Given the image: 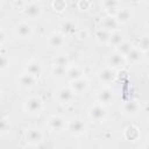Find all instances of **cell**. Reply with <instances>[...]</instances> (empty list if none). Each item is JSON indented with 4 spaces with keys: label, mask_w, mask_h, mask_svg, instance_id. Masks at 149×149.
<instances>
[{
    "label": "cell",
    "mask_w": 149,
    "mask_h": 149,
    "mask_svg": "<svg viewBox=\"0 0 149 149\" xmlns=\"http://www.w3.org/2000/svg\"><path fill=\"white\" fill-rule=\"evenodd\" d=\"M23 109L29 115H37L43 109V101L37 95H30L23 102Z\"/></svg>",
    "instance_id": "obj_1"
},
{
    "label": "cell",
    "mask_w": 149,
    "mask_h": 149,
    "mask_svg": "<svg viewBox=\"0 0 149 149\" xmlns=\"http://www.w3.org/2000/svg\"><path fill=\"white\" fill-rule=\"evenodd\" d=\"M87 114H88V118H90L91 121H93V122H102V121L106 120L108 112H107L106 106L100 105V104H94L88 108Z\"/></svg>",
    "instance_id": "obj_2"
},
{
    "label": "cell",
    "mask_w": 149,
    "mask_h": 149,
    "mask_svg": "<svg viewBox=\"0 0 149 149\" xmlns=\"http://www.w3.org/2000/svg\"><path fill=\"white\" fill-rule=\"evenodd\" d=\"M22 13L26 17L29 19H37L42 15L43 13V8L42 5L37 1H29V2H24L23 7H22Z\"/></svg>",
    "instance_id": "obj_3"
},
{
    "label": "cell",
    "mask_w": 149,
    "mask_h": 149,
    "mask_svg": "<svg viewBox=\"0 0 149 149\" xmlns=\"http://www.w3.org/2000/svg\"><path fill=\"white\" fill-rule=\"evenodd\" d=\"M66 129L72 136H81L86 133L87 127L81 119L74 118L66 122Z\"/></svg>",
    "instance_id": "obj_4"
},
{
    "label": "cell",
    "mask_w": 149,
    "mask_h": 149,
    "mask_svg": "<svg viewBox=\"0 0 149 149\" xmlns=\"http://www.w3.org/2000/svg\"><path fill=\"white\" fill-rule=\"evenodd\" d=\"M14 34L20 40H29L33 36V27L29 22L21 21L15 26Z\"/></svg>",
    "instance_id": "obj_5"
},
{
    "label": "cell",
    "mask_w": 149,
    "mask_h": 149,
    "mask_svg": "<svg viewBox=\"0 0 149 149\" xmlns=\"http://www.w3.org/2000/svg\"><path fill=\"white\" fill-rule=\"evenodd\" d=\"M120 111H121V113L123 115L129 116V118H133V116H136L140 113L141 106H140V104L136 100H128V101H125L121 105Z\"/></svg>",
    "instance_id": "obj_6"
},
{
    "label": "cell",
    "mask_w": 149,
    "mask_h": 149,
    "mask_svg": "<svg viewBox=\"0 0 149 149\" xmlns=\"http://www.w3.org/2000/svg\"><path fill=\"white\" fill-rule=\"evenodd\" d=\"M24 72L30 74L31 77L34 78H40L43 73V65L40 61H36V59H30L29 62L26 63L24 65Z\"/></svg>",
    "instance_id": "obj_7"
},
{
    "label": "cell",
    "mask_w": 149,
    "mask_h": 149,
    "mask_svg": "<svg viewBox=\"0 0 149 149\" xmlns=\"http://www.w3.org/2000/svg\"><path fill=\"white\" fill-rule=\"evenodd\" d=\"M95 98H97L98 104L106 106V105H109L111 102L114 101V99H115V93H114L113 90H111V88H108V87H102V88H100V90L97 92Z\"/></svg>",
    "instance_id": "obj_8"
},
{
    "label": "cell",
    "mask_w": 149,
    "mask_h": 149,
    "mask_svg": "<svg viewBox=\"0 0 149 149\" xmlns=\"http://www.w3.org/2000/svg\"><path fill=\"white\" fill-rule=\"evenodd\" d=\"M97 77H98V80H99L101 84H104V85H109V84H112V83L115 80V78H116V72H115V70H113V69L106 66V68L100 69V70L98 71Z\"/></svg>",
    "instance_id": "obj_9"
},
{
    "label": "cell",
    "mask_w": 149,
    "mask_h": 149,
    "mask_svg": "<svg viewBox=\"0 0 149 149\" xmlns=\"http://www.w3.org/2000/svg\"><path fill=\"white\" fill-rule=\"evenodd\" d=\"M56 100L58 101V104H62V105H69L73 101V98H74V93L71 91V88L68 86V87H61L57 92H56V95H55Z\"/></svg>",
    "instance_id": "obj_10"
},
{
    "label": "cell",
    "mask_w": 149,
    "mask_h": 149,
    "mask_svg": "<svg viewBox=\"0 0 149 149\" xmlns=\"http://www.w3.org/2000/svg\"><path fill=\"white\" fill-rule=\"evenodd\" d=\"M24 139H26L27 143L37 146L43 140V133L38 128H29L24 132Z\"/></svg>",
    "instance_id": "obj_11"
},
{
    "label": "cell",
    "mask_w": 149,
    "mask_h": 149,
    "mask_svg": "<svg viewBox=\"0 0 149 149\" xmlns=\"http://www.w3.org/2000/svg\"><path fill=\"white\" fill-rule=\"evenodd\" d=\"M48 128L52 132H61L66 128V120L61 115H51L48 119Z\"/></svg>",
    "instance_id": "obj_12"
},
{
    "label": "cell",
    "mask_w": 149,
    "mask_h": 149,
    "mask_svg": "<svg viewBox=\"0 0 149 149\" xmlns=\"http://www.w3.org/2000/svg\"><path fill=\"white\" fill-rule=\"evenodd\" d=\"M114 17H115V20H116V22H118L119 26L127 24L133 19V12L128 7H120L118 9V12L115 13Z\"/></svg>",
    "instance_id": "obj_13"
},
{
    "label": "cell",
    "mask_w": 149,
    "mask_h": 149,
    "mask_svg": "<svg viewBox=\"0 0 149 149\" xmlns=\"http://www.w3.org/2000/svg\"><path fill=\"white\" fill-rule=\"evenodd\" d=\"M64 43H65V37L58 31H54L49 34V36L47 37V44L49 45V48L59 49L64 45Z\"/></svg>",
    "instance_id": "obj_14"
},
{
    "label": "cell",
    "mask_w": 149,
    "mask_h": 149,
    "mask_svg": "<svg viewBox=\"0 0 149 149\" xmlns=\"http://www.w3.org/2000/svg\"><path fill=\"white\" fill-rule=\"evenodd\" d=\"M88 80L85 78V77H81L79 79H76L70 83V88L71 91L74 93V94H81V93H85L87 90H88Z\"/></svg>",
    "instance_id": "obj_15"
},
{
    "label": "cell",
    "mask_w": 149,
    "mask_h": 149,
    "mask_svg": "<svg viewBox=\"0 0 149 149\" xmlns=\"http://www.w3.org/2000/svg\"><path fill=\"white\" fill-rule=\"evenodd\" d=\"M17 84L21 88H24V90H30L35 86L36 84V78L31 77L30 74L23 72L21 74H19L17 77Z\"/></svg>",
    "instance_id": "obj_16"
},
{
    "label": "cell",
    "mask_w": 149,
    "mask_h": 149,
    "mask_svg": "<svg viewBox=\"0 0 149 149\" xmlns=\"http://www.w3.org/2000/svg\"><path fill=\"white\" fill-rule=\"evenodd\" d=\"M126 63V58L123 56H121L120 54L118 52H113L108 56L107 58V64H108V68L115 70V69H119V68H122Z\"/></svg>",
    "instance_id": "obj_17"
},
{
    "label": "cell",
    "mask_w": 149,
    "mask_h": 149,
    "mask_svg": "<svg viewBox=\"0 0 149 149\" xmlns=\"http://www.w3.org/2000/svg\"><path fill=\"white\" fill-rule=\"evenodd\" d=\"M118 22L115 20L114 16H111V15H106L105 17H102V20L100 21V28L109 31V33H113L115 30H118Z\"/></svg>",
    "instance_id": "obj_18"
},
{
    "label": "cell",
    "mask_w": 149,
    "mask_h": 149,
    "mask_svg": "<svg viewBox=\"0 0 149 149\" xmlns=\"http://www.w3.org/2000/svg\"><path fill=\"white\" fill-rule=\"evenodd\" d=\"M74 31H76V23L72 20H69L68 19V20H64V21L61 22V24H59V31L58 33H61L64 37L74 34Z\"/></svg>",
    "instance_id": "obj_19"
},
{
    "label": "cell",
    "mask_w": 149,
    "mask_h": 149,
    "mask_svg": "<svg viewBox=\"0 0 149 149\" xmlns=\"http://www.w3.org/2000/svg\"><path fill=\"white\" fill-rule=\"evenodd\" d=\"M101 7L107 13V15L114 16L115 13L118 12V9L121 6H120V2L119 1H115V0H105V1L101 2Z\"/></svg>",
    "instance_id": "obj_20"
},
{
    "label": "cell",
    "mask_w": 149,
    "mask_h": 149,
    "mask_svg": "<svg viewBox=\"0 0 149 149\" xmlns=\"http://www.w3.org/2000/svg\"><path fill=\"white\" fill-rule=\"evenodd\" d=\"M84 77V70L80 69L79 66L74 65V66H69L68 70H66V76H65V79L69 80L70 83L76 80V79H79Z\"/></svg>",
    "instance_id": "obj_21"
},
{
    "label": "cell",
    "mask_w": 149,
    "mask_h": 149,
    "mask_svg": "<svg viewBox=\"0 0 149 149\" xmlns=\"http://www.w3.org/2000/svg\"><path fill=\"white\" fill-rule=\"evenodd\" d=\"M143 57H144V54L141 50H139L136 47H133V49L128 52V55L125 58H126V62H129L132 64H137L142 62Z\"/></svg>",
    "instance_id": "obj_22"
},
{
    "label": "cell",
    "mask_w": 149,
    "mask_h": 149,
    "mask_svg": "<svg viewBox=\"0 0 149 149\" xmlns=\"http://www.w3.org/2000/svg\"><path fill=\"white\" fill-rule=\"evenodd\" d=\"M125 40H126V38H125L123 33H121V31H119V30H115V31L111 33L109 38H108V42H107V45H108V47H114V48H116V47H118L120 43H122Z\"/></svg>",
    "instance_id": "obj_23"
},
{
    "label": "cell",
    "mask_w": 149,
    "mask_h": 149,
    "mask_svg": "<svg viewBox=\"0 0 149 149\" xmlns=\"http://www.w3.org/2000/svg\"><path fill=\"white\" fill-rule=\"evenodd\" d=\"M109 35H111L109 31H107V30H105V29H102V28H99V29H97L95 33H94V38H95V41H97L98 43H100V44H107L108 38H109Z\"/></svg>",
    "instance_id": "obj_24"
},
{
    "label": "cell",
    "mask_w": 149,
    "mask_h": 149,
    "mask_svg": "<svg viewBox=\"0 0 149 149\" xmlns=\"http://www.w3.org/2000/svg\"><path fill=\"white\" fill-rule=\"evenodd\" d=\"M133 44L129 42V41H127V40H125L122 43H120L116 48H115V52H118V54H120L121 56H123V57H126L127 55H128V52L133 49Z\"/></svg>",
    "instance_id": "obj_25"
},
{
    "label": "cell",
    "mask_w": 149,
    "mask_h": 149,
    "mask_svg": "<svg viewBox=\"0 0 149 149\" xmlns=\"http://www.w3.org/2000/svg\"><path fill=\"white\" fill-rule=\"evenodd\" d=\"M140 136V132L139 128L135 126H128L125 128V137L129 141H135L137 140Z\"/></svg>",
    "instance_id": "obj_26"
},
{
    "label": "cell",
    "mask_w": 149,
    "mask_h": 149,
    "mask_svg": "<svg viewBox=\"0 0 149 149\" xmlns=\"http://www.w3.org/2000/svg\"><path fill=\"white\" fill-rule=\"evenodd\" d=\"M136 48H137L139 50H141L143 54L148 52V50H149V37H148L147 34H144V35H142V36L140 37Z\"/></svg>",
    "instance_id": "obj_27"
},
{
    "label": "cell",
    "mask_w": 149,
    "mask_h": 149,
    "mask_svg": "<svg viewBox=\"0 0 149 149\" xmlns=\"http://www.w3.org/2000/svg\"><path fill=\"white\" fill-rule=\"evenodd\" d=\"M66 70H68V69H65V68L54 65L52 69H51V74L54 76L55 79L61 80V79H64V78H65V76H66Z\"/></svg>",
    "instance_id": "obj_28"
},
{
    "label": "cell",
    "mask_w": 149,
    "mask_h": 149,
    "mask_svg": "<svg viewBox=\"0 0 149 149\" xmlns=\"http://www.w3.org/2000/svg\"><path fill=\"white\" fill-rule=\"evenodd\" d=\"M69 64H70V61H69L68 56H65V55H58L54 58V65H56V66H62V68L68 69Z\"/></svg>",
    "instance_id": "obj_29"
},
{
    "label": "cell",
    "mask_w": 149,
    "mask_h": 149,
    "mask_svg": "<svg viewBox=\"0 0 149 149\" xmlns=\"http://www.w3.org/2000/svg\"><path fill=\"white\" fill-rule=\"evenodd\" d=\"M51 7H52V9H54L55 12L62 13V12H64V10L66 9L68 3H66V1H64V0H55V1L51 2Z\"/></svg>",
    "instance_id": "obj_30"
},
{
    "label": "cell",
    "mask_w": 149,
    "mask_h": 149,
    "mask_svg": "<svg viewBox=\"0 0 149 149\" xmlns=\"http://www.w3.org/2000/svg\"><path fill=\"white\" fill-rule=\"evenodd\" d=\"M77 7H78V9H80L83 12H87L92 7V1H88V0H79L77 2Z\"/></svg>",
    "instance_id": "obj_31"
},
{
    "label": "cell",
    "mask_w": 149,
    "mask_h": 149,
    "mask_svg": "<svg viewBox=\"0 0 149 149\" xmlns=\"http://www.w3.org/2000/svg\"><path fill=\"white\" fill-rule=\"evenodd\" d=\"M9 66V58L7 55L0 54V72L7 70Z\"/></svg>",
    "instance_id": "obj_32"
},
{
    "label": "cell",
    "mask_w": 149,
    "mask_h": 149,
    "mask_svg": "<svg viewBox=\"0 0 149 149\" xmlns=\"http://www.w3.org/2000/svg\"><path fill=\"white\" fill-rule=\"evenodd\" d=\"M9 129H10V125L8 120L5 118H1L0 119V134H6L9 132Z\"/></svg>",
    "instance_id": "obj_33"
},
{
    "label": "cell",
    "mask_w": 149,
    "mask_h": 149,
    "mask_svg": "<svg viewBox=\"0 0 149 149\" xmlns=\"http://www.w3.org/2000/svg\"><path fill=\"white\" fill-rule=\"evenodd\" d=\"M5 41H6V34H5V31L2 29H0V45L3 44Z\"/></svg>",
    "instance_id": "obj_34"
},
{
    "label": "cell",
    "mask_w": 149,
    "mask_h": 149,
    "mask_svg": "<svg viewBox=\"0 0 149 149\" xmlns=\"http://www.w3.org/2000/svg\"><path fill=\"white\" fill-rule=\"evenodd\" d=\"M23 149H38V147L35 146V144H29V143H27V144L23 147Z\"/></svg>",
    "instance_id": "obj_35"
},
{
    "label": "cell",
    "mask_w": 149,
    "mask_h": 149,
    "mask_svg": "<svg viewBox=\"0 0 149 149\" xmlns=\"http://www.w3.org/2000/svg\"><path fill=\"white\" fill-rule=\"evenodd\" d=\"M143 149H148V143H147V142L143 144Z\"/></svg>",
    "instance_id": "obj_36"
},
{
    "label": "cell",
    "mask_w": 149,
    "mask_h": 149,
    "mask_svg": "<svg viewBox=\"0 0 149 149\" xmlns=\"http://www.w3.org/2000/svg\"><path fill=\"white\" fill-rule=\"evenodd\" d=\"M1 6H2V1H0V8H1Z\"/></svg>",
    "instance_id": "obj_37"
}]
</instances>
